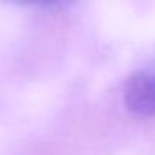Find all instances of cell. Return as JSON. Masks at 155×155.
I'll list each match as a JSON object with an SVG mask.
<instances>
[{
    "mask_svg": "<svg viewBox=\"0 0 155 155\" xmlns=\"http://www.w3.org/2000/svg\"><path fill=\"white\" fill-rule=\"evenodd\" d=\"M124 98L127 108L134 114L155 117V55L127 78Z\"/></svg>",
    "mask_w": 155,
    "mask_h": 155,
    "instance_id": "obj_1",
    "label": "cell"
}]
</instances>
